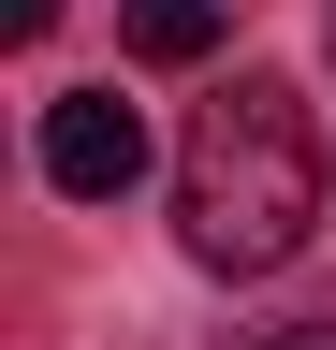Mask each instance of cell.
<instances>
[{
	"label": "cell",
	"instance_id": "obj_1",
	"mask_svg": "<svg viewBox=\"0 0 336 350\" xmlns=\"http://www.w3.org/2000/svg\"><path fill=\"white\" fill-rule=\"evenodd\" d=\"M322 219V131L278 73H234L176 146V234L205 278H278Z\"/></svg>",
	"mask_w": 336,
	"mask_h": 350
},
{
	"label": "cell",
	"instance_id": "obj_2",
	"mask_svg": "<svg viewBox=\"0 0 336 350\" xmlns=\"http://www.w3.org/2000/svg\"><path fill=\"white\" fill-rule=\"evenodd\" d=\"M132 175H146V117L117 103V88H59V103H44V190L117 204Z\"/></svg>",
	"mask_w": 336,
	"mask_h": 350
},
{
	"label": "cell",
	"instance_id": "obj_3",
	"mask_svg": "<svg viewBox=\"0 0 336 350\" xmlns=\"http://www.w3.org/2000/svg\"><path fill=\"white\" fill-rule=\"evenodd\" d=\"M132 59H161V73H190V59H220V29H234V0H132Z\"/></svg>",
	"mask_w": 336,
	"mask_h": 350
},
{
	"label": "cell",
	"instance_id": "obj_4",
	"mask_svg": "<svg viewBox=\"0 0 336 350\" xmlns=\"http://www.w3.org/2000/svg\"><path fill=\"white\" fill-rule=\"evenodd\" d=\"M0 29H15V44H44V29H59V0H0Z\"/></svg>",
	"mask_w": 336,
	"mask_h": 350
},
{
	"label": "cell",
	"instance_id": "obj_5",
	"mask_svg": "<svg viewBox=\"0 0 336 350\" xmlns=\"http://www.w3.org/2000/svg\"><path fill=\"white\" fill-rule=\"evenodd\" d=\"M248 350H336V321H278V336H248Z\"/></svg>",
	"mask_w": 336,
	"mask_h": 350
}]
</instances>
